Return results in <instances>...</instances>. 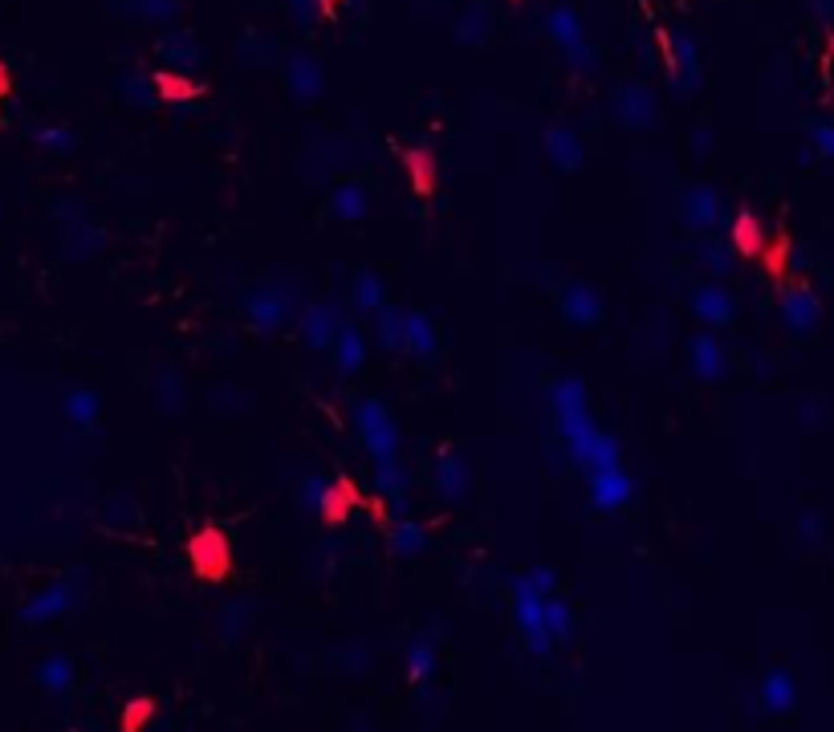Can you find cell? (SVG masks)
<instances>
[{
  "label": "cell",
  "instance_id": "3957f363",
  "mask_svg": "<svg viewBox=\"0 0 834 732\" xmlns=\"http://www.w3.org/2000/svg\"><path fill=\"white\" fill-rule=\"evenodd\" d=\"M546 37L558 45V53L566 57V66H570L578 78L594 74V66H599V53H594L582 17H578L570 5H554V9L546 13Z\"/></svg>",
  "mask_w": 834,
  "mask_h": 732
},
{
  "label": "cell",
  "instance_id": "60d3db41",
  "mask_svg": "<svg viewBox=\"0 0 834 732\" xmlns=\"http://www.w3.org/2000/svg\"><path fill=\"white\" fill-rule=\"evenodd\" d=\"M733 236H737V244L745 253H753L757 244H761V228H757V220L753 216H737V224H733Z\"/></svg>",
  "mask_w": 834,
  "mask_h": 732
},
{
  "label": "cell",
  "instance_id": "7a4b0ae2",
  "mask_svg": "<svg viewBox=\"0 0 834 732\" xmlns=\"http://www.w3.org/2000/svg\"><path fill=\"white\" fill-rule=\"evenodd\" d=\"M546 598L538 586H533L529 574H517L513 586H509V610H513V623H517V635L525 643V651L533 659H550L554 651V639L546 635Z\"/></svg>",
  "mask_w": 834,
  "mask_h": 732
},
{
  "label": "cell",
  "instance_id": "e575fe53",
  "mask_svg": "<svg viewBox=\"0 0 834 732\" xmlns=\"http://www.w3.org/2000/svg\"><path fill=\"white\" fill-rule=\"evenodd\" d=\"M98 249H102V232H98V228H90L86 220L70 224V236H66V253H70V257L86 261V257H94Z\"/></svg>",
  "mask_w": 834,
  "mask_h": 732
},
{
  "label": "cell",
  "instance_id": "7402d4cb",
  "mask_svg": "<svg viewBox=\"0 0 834 732\" xmlns=\"http://www.w3.org/2000/svg\"><path fill=\"white\" fill-rule=\"evenodd\" d=\"M375 342L387 354H407V310L399 305H383L375 314Z\"/></svg>",
  "mask_w": 834,
  "mask_h": 732
},
{
  "label": "cell",
  "instance_id": "836d02e7",
  "mask_svg": "<svg viewBox=\"0 0 834 732\" xmlns=\"http://www.w3.org/2000/svg\"><path fill=\"white\" fill-rule=\"evenodd\" d=\"M62 407H66V419H70L74 427H94V419H98V395L86 391V387L70 391Z\"/></svg>",
  "mask_w": 834,
  "mask_h": 732
},
{
  "label": "cell",
  "instance_id": "d590c367",
  "mask_svg": "<svg viewBox=\"0 0 834 732\" xmlns=\"http://www.w3.org/2000/svg\"><path fill=\"white\" fill-rule=\"evenodd\" d=\"M249 623H253V606L249 602H228L220 610V631H224V639H236Z\"/></svg>",
  "mask_w": 834,
  "mask_h": 732
},
{
  "label": "cell",
  "instance_id": "7c38bea8",
  "mask_svg": "<svg viewBox=\"0 0 834 732\" xmlns=\"http://www.w3.org/2000/svg\"><path fill=\"white\" fill-rule=\"evenodd\" d=\"M338 326H342V310H338V305L334 301H314V305H306V310H302L297 334H302V342L310 350H330Z\"/></svg>",
  "mask_w": 834,
  "mask_h": 732
},
{
  "label": "cell",
  "instance_id": "ab89813d",
  "mask_svg": "<svg viewBox=\"0 0 834 732\" xmlns=\"http://www.w3.org/2000/svg\"><path fill=\"white\" fill-rule=\"evenodd\" d=\"M37 143L45 151H74V131H66V127H41L37 131Z\"/></svg>",
  "mask_w": 834,
  "mask_h": 732
},
{
  "label": "cell",
  "instance_id": "d6986e66",
  "mask_svg": "<svg viewBox=\"0 0 834 732\" xmlns=\"http://www.w3.org/2000/svg\"><path fill=\"white\" fill-rule=\"evenodd\" d=\"M359 505V488H354L346 476H338V480H330L326 488H322V505H318V517L326 521V525H342L346 517H350V509Z\"/></svg>",
  "mask_w": 834,
  "mask_h": 732
},
{
  "label": "cell",
  "instance_id": "5b68a950",
  "mask_svg": "<svg viewBox=\"0 0 834 732\" xmlns=\"http://www.w3.org/2000/svg\"><path fill=\"white\" fill-rule=\"evenodd\" d=\"M293 314V289L281 285V281H261L253 289H245V318L253 330L261 334H273L289 322Z\"/></svg>",
  "mask_w": 834,
  "mask_h": 732
},
{
  "label": "cell",
  "instance_id": "d6a6232c",
  "mask_svg": "<svg viewBox=\"0 0 834 732\" xmlns=\"http://www.w3.org/2000/svg\"><path fill=\"white\" fill-rule=\"evenodd\" d=\"M546 635H550L554 643L574 639V610H570V602L558 598V594L546 598Z\"/></svg>",
  "mask_w": 834,
  "mask_h": 732
},
{
  "label": "cell",
  "instance_id": "cb8c5ba5",
  "mask_svg": "<svg viewBox=\"0 0 834 732\" xmlns=\"http://www.w3.org/2000/svg\"><path fill=\"white\" fill-rule=\"evenodd\" d=\"M330 212H334L338 220H346V224H359V220L371 212L367 188H363V183H338L334 196H330Z\"/></svg>",
  "mask_w": 834,
  "mask_h": 732
},
{
  "label": "cell",
  "instance_id": "ee69618b",
  "mask_svg": "<svg viewBox=\"0 0 834 732\" xmlns=\"http://www.w3.org/2000/svg\"><path fill=\"white\" fill-rule=\"evenodd\" d=\"M322 480L318 476H306L302 480V488H297V493H302V509H310V513H318V505H322Z\"/></svg>",
  "mask_w": 834,
  "mask_h": 732
},
{
  "label": "cell",
  "instance_id": "9a60e30c",
  "mask_svg": "<svg viewBox=\"0 0 834 732\" xmlns=\"http://www.w3.org/2000/svg\"><path fill=\"white\" fill-rule=\"evenodd\" d=\"M285 86H289L293 98H302V102L322 98V86H326V78H322V61L310 57V53H293V57L285 61Z\"/></svg>",
  "mask_w": 834,
  "mask_h": 732
},
{
  "label": "cell",
  "instance_id": "30bf717a",
  "mask_svg": "<svg viewBox=\"0 0 834 732\" xmlns=\"http://www.w3.org/2000/svg\"><path fill=\"white\" fill-rule=\"evenodd\" d=\"M586 493H590V505L599 509V513H615V509H623L635 497V480H631L627 468L590 472L586 476Z\"/></svg>",
  "mask_w": 834,
  "mask_h": 732
},
{
  "label": "cell",
  "instance_id": "9c48e42d",
  "mask_svg": "<svg viewBox=\"0 0 834 732\" xmlns=\"http://www.w3.org/2000/svg\"><path fill=\"white\" fill-rule=\"evenodd\" d=\"M403 671H407V684L415 692H428L436 671H440V647H436V631H420L407 651H403Z\"/></svg>",
  "mask_w": 834,
  "mask_h": 732
},
{
  "label": "cell",
  "instance_id": "2e32d148",
  "mask_svg": "<svg viewBox=\"0 0 834 732\" xmlns=\"http://www.w3.org/2000/svg\"><path fill=\"white\" fill-rule=\"evenodd\" d=\"M603 310H607V305H603L599 289H590L582 281H570L562 289V314H566L570 326H594V322H603Z\"/></svg>",
  "mask_w": 834,
  "mask_h": 732
},
{
  "label": "cell",
  "instance_id": "ffe728a7",
  "mask_svg": "<svg viewBox=\"0 0 834 732\" xmlns=\"http://www.w3.org/2000/svg\"><path fill=\"white\" fill-rule=\"evenodd\" d=\"M680 216H684V224H688V228L708 232L712 224H717V216H721V200H717V192H712V188H688V192H684V200H680Z\"/></svg>",
  "mask_w": 834,
  "mask_h": 732
},
{
  "label": "cell",
  "instance_id": "d4e9b609",
  "mask_svg": "<svg viewBox=\"0 0 834 732\" xmlns=\"http://www.w3.org/2000/svg\"><path fill=\"white\" fill-rule=\"evenodd\" d=\"M350 305H354L359 314H379L383 305H387V285H383V277H375L371 269L354 273V281H350Z\"/></svg>",
  "mask_w": 834,
  "mask_h": 732
},
{
  "label": "cell",
  "instance_id": "ac0fdd59",
  "mask_svg": "<svg viewBox=\"0 0 834 732\" xmlns=\"http://www.w3.org/2000/svg\"><path fill=\"white\" fill-rule=\"evenodd\" d=\"M542 147H546V159H550L558 171H578L582 159H586V147H582L578 131H574V127H562V122H558V127H546Z\"/></svg>",
  "mask_w": 834,
  "mask_h": 732
},
{
  "label": "cell",
  "instance_id": "4dcf8cb0",
  "mask_svg": "<svg viewBox=\"0 0 834 732\" xmlns=\"http://www.w3.org/2000/svg\"><path fill=\"white\" fill-rule=\"evenodd\" d=\"M692 366H696L700 379H721V371H725V354H721V346H717V338H712V334H700V338L692 342Z\"/></svg>",
  "mask_w": 834,
  "mask_h": 732
},
{
  "label": "cell",
  "instance_id": "8d00e7d4",
  "mask_svg": "<svg viewBox=\"0 0 834 732\" xmlns=\"http://www.w3.org/2000/svg\"><path fill=\"white\" fill-rule=\"evenodd\" d=\"M761 692H765V704H769L773 712H782V708L794 704V684H790V676H782V671H778V676H769Z\"/></svg>",
  "mask_w": 834,
  "mask_h": 732
},
{
  "label": "cell",
  "instance_id": "8fae6325",
  "mask_svg": "<svg viewBox=\"0 0 834 732\" xmlns=\"http://www.w3.org/2000/svg\"><path fill=\"white\" fill-rule=\"evenodd\" d=\"M664 45H668L672 90H676V94H692V90L700 86V49H696V41L680 29V33H672Z\"/></svg>",
  "mask_w": 834,
  "mask_h": 732
},
{
  "label": "cell",
  "instance_id": "6da1fadb",
  "mask_svg": "<svg viewBox=\"0 0 834 732\" xmlns=\"http://www.w3.org/2000/svg\"><path fill=\"white\" fill-rule=\"evenodd\" d=\"M550 399V415H554V432L570 456V464L590 476V472H611V468H623V448L611 432H603L594 423L590 407H586V387L574 379V375H562L550 383L546 391Z\"/></svg>",
  "mask_w": 834,
  "mask_h": 732
},
{
  "label": "cell",
  "instance_id": "5bb4252c",
  "mask_svg": "<svg viewBox=\"0 0 834 732\" xmlns=\"http://www.w3.org/2000/svg\"><path fill=\"white\" fill-rule=\"evenodd\" d=\"M188 554L200 578H224L228 574V541L216 529H204L188 541Z\"/></svg>",
  "mask_w": 834,
  "mask_h": 732
},
{
  "label": "cell",
  "instance_id": "f546056e",
  "mask_svg": "<svg viewBox=\"0 0 834 732\" xmlns=\"http://www.w3.org/2000/svg\"><path fill=\"white\" fill-rule=\"evenodd\" d=\"M118 90H123V98L131 106H155L159 102V82L147 70H127L123 78H118Z\"/></svg>",
  "mask_w": 834,
  "mask_h": 732
},
{
  "label": "cell",
  "instance_id": "1f68e13d",
  "mask_svg": "<svg viewBox=\"0 0 834 732\" xmlns=\"http://www.w3.org/2000/svg\"><path fill=\"white\" fill-rule=\"evenodd\" d=\"M456 41L460 45H485L489 41V13H485V5H468L456 17Z\"/></svg>",
  "mask_w": 834,
  "mask_h": 732
},
{
  "label": "cell",
  "instance_id": "83f0119b",
  "mask_svg": "<svg viewBox=\"0 0 834 732\" xmlns=\"http://www.w3.org/2000/svg\"><path fill=\"white\" fill-rule=\"evenodd\" d=\"M118 9L147 25H171L180 17V0H118Z\"/></svg>",
  "mask_w": 834,
  "mask_h": 732
},
{
  "label": "cell",
  "instance_id": "f1b7e54d",
  "mask_svg": "<svg viewBox=\"0 0 834 732\" xmlns=\"http://www.w3.org/2000/svg\"><path fill=\"white\" fill-rule=\"evenodd\" d=\"M407 354H415V358L440 354V334L424 314H407Z\"/></svg>",
  "mask_w": 834,
  "mask_h": 732
},
{
  "label": "cell",
  "instance_id": "bcb514c9",
  "mask_svg": "<svg viewBox=\"0 0 834 732\" xmlns=\"http://www.w3.org/2000/svg\"><path fill=\"white\" fill-rule=\"evenodd\" d=\"M241 57H253V61H265V37H261V33H245V45H241Z\"/></svg>",
  "mask_w": 834,
  "mask_h": 732
},
{
  "label": "cell",
  "instance_id": "e0dca14e",
  "mask_svg": "<svg viewBox=\"0 0 834 732\" xmlns=\"http://www.w3.org/2000/svg\"><path fill=\"white\" fill-rule=\"evenodd\" d=\"M330 354H334L338 375H346V379L359 375L363 366H367V338H363V330L350 326V322H342L338 334H334V342H330Z\"/></svg>",
  "mask_w": 834,
  "mask_h": 732
},
{
  "label": "cell",
  "instance_id": "ba28073f",
  "mask_svg": "<svg viewBox=\"0 0 834 732\" xmlns=\"http://www.w3.org/2000/svg\"><path fill=\"white\" fill-rule=\"evenodd\" d=\"M615 118L631 131H651L655 118H660V102H655L651 86L643 82H627L615 90Z\"/></svg>",
  "mask_w": 834,
  "mask_h": 732
},
{
  "label": "cell",
  "instance_id": "484cf974",
  "mask_svg": "<svg viewBox=\"0 0 834 732\" xmlns=\"http://www.w3.org/2000/svg\"><path fill=\"white\" fill-rule=\"evenodd\" d=\"M37 684H41V692H49V696H66V692L74 688V659H70V655H49V659H41V667H37Z\"/></svg>",
  "mask_w": 834,
  "mask_h": 732
},
{
  "label": "cell",
  "instance_id": "4316f807",
  "mask_svg": "<svg viewBox=\"0 0 834 732\" xmlns=\"http://www.w3.org/2000/svg\"><path fill=\"white\" fill-rule=\"evenodd\" d=\"M692 305H696V314H700L708 326H725V322L733 318V301H729V293L717 289V285H700V289L692 293Z\"/></svg>",
  "mask_w": 834,
  "mask_h": 732
},
{
  "label": "cell",
  "instance_id": "603a6c76",
  "mask_svg": "<svg viewBox=\"0 0 834 732\" xmlns=\"http://www.w3.org/2000/svg\"><path fill=\"white\" fill-rule=\"evenodd\" d=\"M375 488L395 513H403L407 509V468H403V460L375 464Z\"/></svg>",
  "mask_w": 834,
  "mask_h": 732
},
{
  "label": "cell",
  "instance_id": "f35d334b",
  "mask_svg": "<svg viewBox=\"0 0 834 732\" xmlns=\"http://www.w3.org/2000/svg\"><path fill=\"white\" fill-rule=\"evenodd\" d=\"M285 13L297 29H314L326 9H322V0H285Z\"/></svg>",
  "mask_w": 834,
  "mask_h": 732
},
{
  "label": "cell",
  "instance_id": "f6af8a7d",
  "mask_svg": "<svg viewBox=\"0 0 834 732\" xmlns=\"http://www.w3.org/2000/svg\"><path fill=\"white\" fill-rule=\"evenodd\" d=\"M407 167H411V179L420 175V188L432 192V163H428V155H407Z\"/></svg>",
  "mask_w": 834,
  "mask_h": 732
},
{
  "label": "cell",
  "instance_id": "7dc6e473",
  "mask_svg": "<svg viewBox=\"0 0 834 732\" xmlns=\"http://www.w3.org/2000/svg\"><path fill=\"white\" fill-rule=\"evenodd\" d=\"M814 143H818V151L834 155V127H818V131H814Z\"/></svg>",
  "mask_w": 834,
  "mask_h": 732
},
{
  "label": "cell",
  "instance_id": "b9f144b4",
  "mask_svg": "<svg viewBox=\"0 0 834 732\" xmlns=\"http://www.w3.org/2000/svg\"><path fill=\"white\" fill-rule=\"evenodd\" d=\"M700 257L712 265V273H729V249H725V244L704 240V244H700Z\"/></svg>",
  "mask_w": 834,
  "mask_h": 732
},
{
  "label": "cell",
  "instance_id": "44dd1931",
  "mask_svg": "<svg viewBox=\"0 0 834 732\" xmlns=\"http://www.w3.org/2000/svg\"><path fill=\"white\" fill-rule=\"evenodd\" d=\"M387 545H391L395 558H420L428 549V529L420 521H411V517H395L387 525Z\"/></svg>",
  "mask_w": 834,
  "mask_h": 732
},
{
  "label": "cell",
  "instance_id": "7bdbcfd3",
  "mask_svg": "<svg viewBox=\"0 0 834 732\" xmlns=\"http://www.w3.org/2000/svg\"><path fill=\"white\" fill-rule=\"evenodd\" d=\"M155 716V704L151 700H135V704H127L123 708V724L135 732V728H143V720H151Z\"/></svg>",
  "mask_w": 834,
  "mask_h": 732
},
{
  "label": "cell",
  "instance_id": "8992f818",
  "mask_svg": "<svg viewBox=\"0 0 834 732\" xmlns=\"http://www.w3.org/2000/svg\"><path fill=\"white\" fill-rule=\"evenodd\" d=\"M78 598H82V586L74 578H57L41 586L37 594H29V602L21 606V623H49L57 615H66V610H74Z\"/></svg>",
  "mask_w": 834,
  "mask_h": 732
},
{
  "label": "cell",
  "instance_id": "74e56055",
  "mask_svg": "<svg viewBox=\"0 0 834 732\" xmlns=\"http://www.w3.org/2000/svg\"><path fill=\"white\" fill-rule=\"evenodd\" d=\"M155 399L163 411H180V399H184V387H180V375L175 371H163L155 379Z\"/></svg>",
  "mask_w": 834,
  "mask_h": 732
},
{
  "label": "cell",
  "instance_id": "52a82bcc",
  "mask_svg": "<svg viewBox=\"0 0 834 732\" xmlns=\"http://www.w3.org/2000/svg\"><path fill=\"white\" fill-rule=\"evenodd\" d=\"M155 53H159V66H163L167 74H175V78H192V74L200 70V61H204L200 41H196V33H188V29H171V33H163L159 45H155Z\"/></svg>",
  "mask_w": 834,
  "mask_h": 732
},
{
  "label": "cell",
  "instance_id": "277c9868",
  "mask_svg": "<svg viewBox=\"0 0 834 732\" xmlns=\"http://www.w3.org/2000/svg\"><path fill=\"white\" fill-rule=\"evenodd\" d=\"M354 432H359V440H363V448L375 464L399 460V427L379 399L367 395V399L354 403Z\"/></svg>",
  "mask_w": 834,
  "mask_h": 732
},
{
  "label": "cell",
  "instance_id": "4fadbf2b",
  "mask_svg": "<svg viewBox=\"0 0 834 732\" xmlns=\"http://www.w3.org/2000/svg\"><path fill=\"white\" fill-rule=\"evenodd\" d=\"M432 480H436V493L444 497V501H464L468 497V484H472V476H468V460L460 456V452H452V448H440L436 452V464H432Z\"/></svg>",
  "mask_w": 834,
  "mask_h": 732
}]
</instances>
